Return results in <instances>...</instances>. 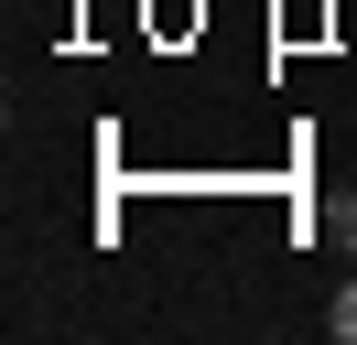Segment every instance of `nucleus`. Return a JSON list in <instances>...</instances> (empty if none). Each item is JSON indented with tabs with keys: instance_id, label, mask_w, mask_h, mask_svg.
Masks as SVG:
<instances>
[{
	"instance_id": "f257e3e1",
	"label": "nucleus",
	"mask_w": 357,
	"mask_h": 345,
	"mask_svg": "<svg viewBox=\"0 0 357 345\" xmlns=\"http://www.w3.org/2000/svg\"><path fill=\"white\" fill-rule=\"evenodd\" d=\"M325 237H335V248H357V194H325Z\"/></svg>"
},
{
	"instance_id": "f03ea898",
	"label": "nucleus",
	"mask_w": 357,
	"mask_h": 345,
	"mask_svg": "<svg viewBox=\"0 0 357 345\" xmlns=\"http://www.w3.org/2000/svg\"><path fill=\"white\" fill-rule=\"evenodd\" d=\"M335 335L357 345V280H347V291H335Z\"/></svg>"
}]
</instances>
